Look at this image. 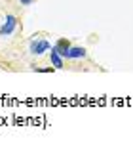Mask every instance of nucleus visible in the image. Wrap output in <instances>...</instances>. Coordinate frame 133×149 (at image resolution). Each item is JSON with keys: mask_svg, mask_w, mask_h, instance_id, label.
<instances>
[{"mask_svg": "<svg viewBox=\"0 0 133 149\" xmlns=\"http://www.w3.org/2000/svg\"><path fill=\"white\" fill-rule=\"evenodd\" d=\"M50 50V42L44 38H34L32 42H30L29 46V52L32 54V56H42L44 52H48Z\"/></svg>", "mask_w": 133, "mask_h": 149, "instance_id": "f257e3e1", "label": "nucleus"}, {"mask_svg": "<svg viewBox=\"0 0 133 149\" xmlns=\"http://www.w3.org/2000/svg\"><path fill=\"white\" fill-rule=\"evenodd\" d=\"M15 25H17V19H15V15H6L4 23H2V27H0V36L12 35V33L15 31Z\"/></svg>", "mask_w": 133, "mask_h": 149, "instance_id": "f03ea898", "label": "nucleus"}, {"mask_svg": "<svg viewBox=\"0 0 133 149\" xmlns=\"http://www.w3.org/2000/svg\"><path fill=\"white\" fill-rule=\"evenodd\" d=\"M53 50H55L57 54H59L61 57H67V59H69V50H70V44H69V40H65V38H61L59 42L55 44V46H53Z\"/></svg>", "mask_w": 133, "mask_h": 149, "instance_id": "7ed1b4c3", "label": "nucleus"}, {"mask_svg": "<svg viewBox=\"0 0 133 149\" xmlns=\"http://www.w3.org/2000/svg\"><path fill=\"white\" fill-rule=\"evenodd\" d=\"M84 57H86V48L76 46V48L69 50V59H84Z\"/></svg>", "mask_w": 133, "mask_h": 149, "instance_id": "20e7f679", "label": "nucleus"}, {"mask_svg": "<svg viewBox=\"0 0 133 149\" xmlns=\"http://www.w3.org/2000/svg\"><path fill=\"white\" fill-rule=\"evenodd\" d=\"M52 65L55 67V69H63V57H61L53 48H52Z\"/></svg>", "mask_w": 133, "mask_h": 149, "instance_id": "39448f33", "label": "nucleus"}, {"mask_svg": "<svg viewBox=\"0 0 133 149\" xmlns=\"http://www.w3.org/2000/svg\"><path fill=\"white\" fill-rule=\"evenodd\" d=\"M53 69H55V67H42V69H38V67H34V71H38V73H52Z\"/></svg>", "mask_w": 133, "mask_h": 149, "instance_id": "423d86ee", "label": "nucleus"}, {"mask_svg": "<svg viewBox=\"0 0 133 149\" xmlns=\"http://www.w3.org/2000/svg\"><path fill=\"white\" fill-rule=\"evenodd\" d=\"M19 2H21L23 6H29V4H32V2H34V0H19Z\"/></svg>", "mask_w": 133, "mask_h": 149, "instance_id": "0eeeda50", "label": "nucleus"}]
</instances>
